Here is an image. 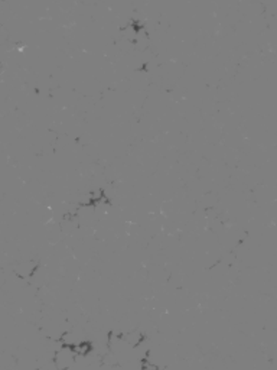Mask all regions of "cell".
<instances>
[{"instance_id": "cell-2", "label": "cell", "mask_w": 277, "mask_h": 370, "mask_svg": "<svg viewBox=\"0 0 277 370\" xmlns=\"http://www.w3.org/2000/svg\"><path fill=\"white\" fill-rule=\"evenodd\" d=\"M36 270V263L35 262H29V263H23V265H19L16 267V273L20 276V278H31Z\"/></svg>"}, {"instance_id": "cell-1", "label": "cell", "mask_w": 277, "mask_h": 370, "mask_svg": "<svg viewBox=\"0 0 277 370\" xmlns=\"http://www.w3.org/2000/svg\"><path fill=\"white\" fill-rule=\"evenodd\" d=\"M75 357H77V354L69 347H62L61 346L59 351L55 354V365L59 370L68 369Z\"/></svg>"}]
</instances>
